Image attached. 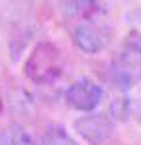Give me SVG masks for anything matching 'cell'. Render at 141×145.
<instances>
[{
    "label": "cell",
    "mask_w": 141,
    "mask_h": 145,
    "mask_svg": "<svg viewBox=\"0 0 141 145\" xmlns=\"http://www.w3.org/2000/svg\"><path fill=\"white\" fill-rule=\"evenodd\" d=\"M102 101V89L91 79H77L66 89V103L70 108L79 112H91Z\"/></svg>",
    "instance_id": "obj_2"
},
{
    "label": "cell",
    "mask_w": 141,
    "mask_h": 145,
    "mask_svg": "<svg viewBox=\"0 0 141 145\" xmlns=\"http://www.w3.org/2000/svg\"><path fill=\"white\" fill-rule=\"evenodd\" d=\"M74 41L76 45L89 54L101 52L104 46L108 45V35L102 27H99L97 23L93 22H85L81 25H77L74 31Z\"/></svg>",
    "instance_id": "obj_4"
},
{
    "label": "cell",
    "mask_w": 141,
    "mask_h": 145,
    "mask_svg": "<svg viewBox=\"0 0 141 145\" xmlns=\"http://www.w3.org/2000/svg\"><path fill=\"white\" fill-rule=\"evenodd\" d=\"M0 145H35L29 132L20 124H10L0 130Z\"/></svg>",
    "instance_id": "obj_6"
},
{
    "label": "cell",
    "mask_w": 141,
    "mask_h": 145,
    "mask_svg": "<svg viewBox=\"0 0 141 145\" xmlns=\"http://www.w3.org/2000/svg\"><path fill=\"white\" fill-rule=\"evenodd\" d=\"M60 6H64L66 12L70 14H85V16H91L97 12V2H62Z\"/></svg>",
    "instance_id": "obj_8"
},
{
    "label": "cell",
    "mask_w": 141,
    "mask_h": 145,
    "mask_svg": "<svg viewBox=\"0 0 141 145\" xmlns=\"http://www.w3.org/2000/svg\"><path fill=\"white\" fill-rule=\"evenodd\" d=\"M76 130L89 145H104L112 134V122L104 114H87L76 120Z\"/></svg>",
    "instance_id": "obj_3"
},
{
    "label": "cell",
    "mask_w": 141,
    "mask_h": 145,
    "mask_svg": "<svg viewBox=\"0 0 141 145\" xmlns=\"http://www.w3.org/2000/svg\"><path fill=\"white\" fill-rule=\"evenodd\" d=\"M41 145H77V141L62 126H48L41 137Z\"/></svg>",
    "instance_id": "obj_7"
},
{
    "label": "cell",
    "mask_w": 141,
    "mask_h": 145,
    "mask_svg": "<svg viewBox=\"0 0 141 145\" xmlns=\"http://www.w3.org/2000/svg\"><path fill=\"white\" fill-rule=\"evenodd\" d=\"M139 78V64L131 58H120L112 66V79L122 89L131 87Z\"/></svg>",
    "instance_id": "obj_5"
},
{
    "label": "cell",
    "mask_w": 141,
    "mask_h": 145,
    "mask_svg": "<svg viewBox=\"0 0 141 145\" xmlns=\"http://www.w3.org/2000/svg\"><path fill=\"white\" fill-rule=\"evenodd\" d=\"M23 70H25V76L37 85L52 83L62 74L60 50L50 43H39L31 50Z\"/></svg>",
    "instance_id": "obj_1"
}]
</instances>
